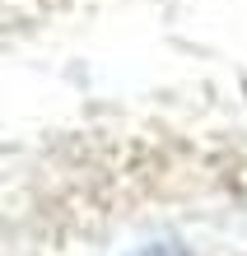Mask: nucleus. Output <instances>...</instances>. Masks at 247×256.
Instances as JSON below:
<instances>
[{
	"instance_id": "1",
	"label": "nucleus",
	"mask_w": 247,
	"mask_h": 256,
	"mask_svg": "<svg viewBox=\"0 0 247 256\" xmlns=\"http://www.w3.org/2000/svg\"><path fill=\"white\" fill-rule=\"evenodd\" d=\"M135 256H187L182 247H173V242H154V247H140Z\"/></svg>"
}]
</instances>
